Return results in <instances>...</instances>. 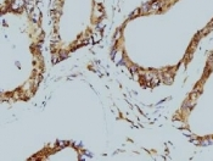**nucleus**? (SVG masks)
Masks as SVG:
<instances>
[{
	"mask_svg": "<svg viewBox=\"0 0 213 161\" xmlns=\"http://www.w3.org/2000/svg\"><path fill=\"white\" fill-rule=\"evenodd\" d=\"M208 64H210V65H213V54L210 56V59H208Z\"/></svg>",
	"mask_w": 213,
	"mask_h": 161,
	"instance_id": "obj_1",
	"label": "nucleus"
}]
</instances>
